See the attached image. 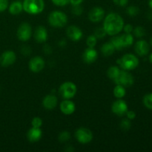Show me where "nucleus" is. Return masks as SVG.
Instances as JSON below:
<instances>
[{
    "instance_id": "2f4dec72",
    "label": "nucleus",
    "mask_w": 152,
    "mask_h": 152,
    "mask_svg": "<svg viewBox=\"0 0 152 152\" xmlns=\"http://www.w3.org/2000/svg\"><path fill=\"white\" fill-rule=\"evenodd\" d=\"M31 125H32L33 127L40 128L42 125V120L39 117H34L32 120V122H31Z\"/></svg>"
},
{
    "instance_id": "c85d7f7f",
    "label": "nucleus",
    "mask_w": 152,
    "mask_h": 152,
    "mask_svg": "<svg viewBox=\"0 0 152 152\" xmlns=\"http://www.w3.org/2000/svg\"><path fill=\"white\" fill-rule=\"evenodd\" d=\"M86 44L88 48H94L96 44V37L94 35L89 36L86 40Z\"/></svg>"
},
{
    "instance_id": "2eb2a0df",
    "label": "nucleus",
    "mask_w": 152,
    "mask_h": 152,
    "mask_svg": "<svg viewBox=\"0 0 152 152\" xmlns=\"http://www.w3.org/2000/svg\"><path fill=\"white\" fill-rule=\"evenodd\" d=\"M135 51L139 56H146L150 50V47L148 43L145 40H139L135 45Z\"/></svg>"
},
{
    "instance_id": "7c9ffc66",
    "label": "nucleus",
    "mask_w": 152,
    "mask_h": 152,
    "mask_svg": "<svg viewBox=\"0 0 152 152\" xmlns=\"http://www.w3.org/2000/svg\"><path fill=\"white\" fill-rule=\"evenodd\" d=\"M120 128L124 131H128L131 128V123L129 120V119H126L123 120L120 123Z\"/></svg>"
},
{
    "instance_id": "5701e85b",
    "label": "nucleus",
    "mask_w": 152,
    "mask_h": 152,
    "mask_svg": "<svg viewBox=\"0 0 152 152\" xmlns=\"http://www.w3.org/2000/svg\"><path fill=\"white\" fill-rule=\"evenodd\" d=\"M126 88L123 86L117 85L114 89V95L117 99H122L126 95Z\"/></svg>"
},
{
    "instance_id": "f03ea898",
    "label": "nucleus",
    "mask_w": 152,
    "mask_h": 152,
    "mask_svg": "<svg viewBox=\"0 0 152 152\" xmlns=\"http://www.w3.org/2000/svg\"><path fill=\"white\" fill-rule=\"evenodd\" d=\"M111 42L114 46L116 50H123L130 47L134 43V37L131 34H124L111 39Z\"/></svg>"
},
{
    "instance_id": "f704fd0d",
    "label": "nucleus",
    "mask_w": 152,
    "mask_h": 152,
    "mask_svg": "<svg viewBox=\"0 0 152 152\" xmlns=\"http://www.w3.org/2000/svg\"><path fill=\"white\" fill-rule=\"evenodd\" d=\"M73 13L74 15H77V16H80L82 13H83V8L79 5H74V7H73L72 10Z\"/></svg>"
},
{
    "instance_id": "9d476101",
    "label": "nucleus",
    "mask_w": 152,
    "mask_h": 152,
    "mask_svg": "<svg viewBox=\"0 0 152 152\" xmlns=\"http://www.w3.org/2000/svg\"><path fill=\"white\" fill-rule=\"evenodd\" d=\"M111 111L114 114L117 116H122L126 114L128 111L127 103L124 100L121 99H118L116 100L111 106Z\"/></svg>"
},
{
    "instance_id": "bb28decb",
    "label": "nucleus",
    "mask_w": 152,
    "mask_h": 152,
    "mask_svg": "<svg viewBox=\"0 0 152 152\" xmlns=\"http://www.w3.org/2000/svg\"><path fill=\"white\" fill-rule=\"evenodd\" d=\"M126 12L130 16H136L140 13V9L136 6H130L127 8Z\"/></svg>"
},
{
    "instance_id": "79ce46f5",
    "label": "nucleus",
    "mask_w": 152,
    "mask_h": 152,
    "mask_svg": "<svg viewBox=\"0 0 152 152\" xmlns=\"http://www.w3.org/2000/svg\"><path fill=\"white\" fill-rule=\"evenodd\" d=\"M151 45H152V37H151Z\"/></svg>"
},
{
    "instance_id": "7ed1b4c3",
    "label": "nucleus",
    "mask_w": 152,
    "mask_h": 152,
    "mask_svg": "<svg viewBox=\"0 0 152 152\" xmlns=\"http://www.w3.org/2000/svg\"><path fill=\"white\" fill-rule=\"evenodd\" d=\"M23 10L29 14H38L43 11L45 3L43 0H24Z\"/></svg>"
},
{
    "instance_id": "423d86ee",
    "label": "nucleus",
    "mask_w": 152,
    "mask_h": 152,
    "mask_svg": "<svg viewBox=\"0 0 152 152\" xmlns=\"http://www.w3.org/2000/svg\"><path fill=\"white\" fill-rule=\"evenodd\" d=\"M77 86L71 82H65L59 87V94L64 99H70L77 94Z\"/></svg>"
},
{
    "instance_id": "1a4fd4ad",
    "label": "nucleus",
    "mask_w": 152,
    "mask_h": 152,
    "mask_svg": "<svg viewBox=\"0 0 152 152\" xmlns=\"http://www.w3.org/2000/svg\"><path fill=\"white\" fill-rule=\"evenodd\" d=\"M31 34H32V28L28 23H22V25H20L16 33L18 39L22 42L28 41L31 38Z\"/></svg>"
},
{
    "instance_id": "a211bd4d",
    "label": "nucleus",
    "mask_w": 152,
    "mask_h": 152,
    "mask_svg": "<svg viewBox=\"0 0 152 152\" xmlns=\"http://www.w3.org/2000/svg\"><path fill=\"white\" fill-rule=\"evenodd\" d=\"M58 103L57 97L54 95H48L43 99L42 105L45 109L52 110L56 108Z\"/></svg>"
},
{
    "instance_id": "dca6fc26",
    "label": "nucleus",
    "mask_w": 152,
    "mask_h": 152,
    "mask_svg": "<svg viewBox=\"0 0 152 152\" xmlns=\"http://www.w3.org/2000/svg\"><path fill=\"white\" fill-rule=\"evenodd\" d=\"M98 53L94 48H88L85 50L83 55V59L84 62L87 64H91L97 59Z\"/></svg>"
},
{
    "instance_id": "20e7f679",
    "label": "nucleus",
    "mask_w": 152,
    "mask_h": 152,
    "mask_svg": "<svg viewBox=\"0 0 152 152\" xmlns=\"http://www.w3.org/2000/svg\"><path fill=\"white\" fill-rule=\"evenodd\" d=\"M117 62L120 65L122 69L126 71H132L135 69L139 65L138 58L132 53L125 54L117 61Z\"/></svg>"
},
{
    "instance_id": "aec40b11",
    "label": "nucleus",
    "mask_w": 152,
    "mask_h": 152,
    "mask_svg": "<svg viewBox=\"0 0 152 152\" xmlns=\"http://www.w3.org/2000/svg\"><path fill=\"white\" fill-rule=\"evenodd\" d=\"M42 132L40 128H35L32 127L29 131H28V134H27V137L30 142H38L42 137Z\"/></svg>"
},
{
    "instance_id": "b1692460",
    "label": "nucleus",
    "mask_w": 152,
    "mask_h": 152,
    "mask_svg": "<svg viewBox=\"0 0 152 152\" xmlns=\"http://www.w3.org/2000/svg\"><path fill=\"white\" fill-rule=\"evenodd\" d=\"M120 70L117 66H111L107 71V75L111 80H114L117 77V76L120 74Z\"/></svg>"
},
{
    "instance_id": "ddd939ff",
    "label": "nucleus",
    "mask_w": 152,
    "mask_h": 152,
    "mask_svg": "<svg viewBox=\"0 0 152 152\" xmlns=\"http://www.w3.org/2000/svg\"><path fill=\"white\" fill-rule=\"evenodd\" d=\"M67 36L72 41L77 42L80 40V39L83 37V31L78 27L75 26V25H71L69 26L67 29Z\"/></svg>"
},
{
    "instance_id": "c9c22d12",
    "label": "nucleus",
    "mask_w": 152,
    "mask_h": 152,
    "mask_svg": "<svg viewBox=\"0 0 152 152\" xmlns=\"http://www.w3.org/2000/svg\"><path fill=\"white\" fill-rule=\"evenodd\" d=\"M113 1L117 5L120 6V7H125L129 3V0H113Z\"/></svg>"
},
{
    "instance_id": "39448f33",
    "label": "nucleus",
    "mask_w": 152,
    "mask_h": 152,
    "mask_svg": "<svg viewBox=\"0 0 152 152\" xmlns=\"http://www.w3.org/2000/svg\"><path fill=\"white\" fill-rule=\"evenodd\" d=\"M48 22L50 26L54 28H62L68 22V17L63 12L56 10L50 13Z\"/></svg>"
},
{
    "instance_id": "a19ab883",
    "label": "nucleus",
    "mask_w": 152,
    "mask_h": 152,
    "mask_svg": "<svg viewBox=\"0 0 152 152\" xmlns=\"http://www.w3.org/2000/svg\"><path fill=\"white\" fill-rule=\"evenodd\" d=\"M149 60H150V62H151L152 63V53L151 55H150V57H149Z\"/></svg>"
},
{
    "instance_id": "f8f14e48",
    "label": "nucleus",
    "mask_w": 152,
    "mask_h": 152,
    "mask_svg": "<svg viewBox=\"0 0 152 152\" xmlns=\"http://www.w3.org/2000/svg\"><path fill=\"white\" fill-rule=\"evenodd\" d=\"M45 63L44 59L40 56H35L32 58L28 64L29 69L34 73H39L42 71L43 68H45Z\"/></svg>"
},
{
    "instance_id": "4468645a",
    "label": "nucleus",
    "mask_w": 152,
    "mask_h": 152,
    "mask_svg": "<svg viewBox=\"0 0 152 152\" xmlns=\"http://www.w3.org/2000/svg\"><path fill=\"white\" fill-rule=\"evenodd\" d=\"M105 16V10L100 7H95L90 10L88 18L91 22H99Z\"/></svg>"
},
{
    "instance_id": "72a5a7b5",
    "label": "nucleus",
    "mask_w": 152,
    "mask_h": 152,
    "mask_svg": "<svg viewBox=\"0 0 152 152\" xmlns=\"http://www.w3.org/2000/svg\"><path fill=\"white\" fill-rule=\"evenodd\" d=\"M8 7V0H0V12H3Z\"/></svg>"
},
{
    "instance_id": "6ab92c4d",
    "label": "nucleus",
    "mask_w": 152,
    "mask_h": 152,
    "mask_svg": "<svg viewBox=\"0 0 152 152\" xmlns=\"http://www.w3.org/2000/svg\"><path fill=\"white\" fill-rule=\"evenodd\" d=\"M34 38L37 42H44L48 39L47 29L44 26L37 27L34 32Z\"/></svg>"
},
{
    "instance_id": "412c9836",
    "label": "nucleus",
    "mask_w": 152,
    "mask_h": 152,
    "mask_svg": "<svg viewBox=\"0 0 152 152\" xmlns=\"http://www.w3.org/2000/svg\"><path fill=\"white\" fill-rule=\"evenodd\" d=\"M23 10V5L22 3L19 1H15L10 4L9 7V12L12 15L19 14Z\"/></svg>"
},
{
    "instance_id": "cd10ccee",
    "label": "nucleus",
    "mask_w": 152,
    "mask_h": 152,
    "mask_svg": "<svg viewBox=\"0 0 152 152\" xmlns=\"http://www.w3.org/2000/svg\"><path fill=\"white\" fill-rule=\"evenodd\" d=\"M71 138V134L68 132H62L59 135V140L61 142H65L69 140Z\"/></svg>"
},
{
    "instance_id": "0eeeda50",
    "label": "nucleus",
    "mask_w": 152,
    "mask_h": 152,
    "mask_svg": "<svg viewBox=\"0 0 152 152\" xmlns=\"http://www.w3.org/2000/svg\"><path fill=\"white\" fill-rule=\"evenodd\" d=\"M114 80L116 84L123 86V87H130L134 82L133 76L126 70H120L119 75Z\"/></svg>"
},
{
    "instance_id": "f257e3e1",
    "label": "nucleus",
    "mask_w": 152,
    "mask_h": 152,
    "mask_svg": "<svg viewBox=\"0 0 152 152\" xmlns=\"http://www.w3.org/2000/svg\"><path fill=\"white\" fill-rule=\"evenodd\" d=\"M124 21L119 14L111 13L105 17L103 23V28L107 34L110 36H116L123 30Z\"/></svg>"
},
{
    "instance_id": "a878e982",
    "label": "nucleus",
    "mask_w": 152,
    "mask_h": 152,
    "mask_svg": "<svg viewBox=\"0 0 152 152\" xmlns=\"http://www.w3.org/2000/svg\"><path fill=\"white\" fill-rule=\"evenodd\" d=\"M134 34L135 37L137 38H141V37H144L145 35V31L142 26H137L135 28V29L133 30Z\"/></svg>"
},
{
    "instance_id": "6e6552de",
    "label": "nucleus",
    "mask_w": 152,
    "mask_h": 152,
    "mask_svg": "<svg viewBox=\"0 0 152 152\" xmlns=\"http://www.w3.org/2000/svg\"><path fill=\"white\" fill-rule=\"evenodd\" d=\"M75 137L79 142L82 144H86L92 140L93 134L91 132L90 129L82 127L77 129L75 133Z\"/></svg>"
},
{
    "instance_id": "e433bc0d",
    "label": "nucleus",
    "mask_w": 152,
    "mask_h": 152,
    "mask_svg": "<svg viewBox=\"0 0 152 152\" xmlns=\"http://www.w3.org/2000/svg\"><path fill=\"white\" fill-rule=\"evenodd\" d=\"M123 29H124V31L126 34H131L132 32H133L134 28L132 25L128 24V25H125V26L123 27Z\"/></svg>"
},
{
    "instance_id": "c756f323",
    "label": "nucleus",
    "mask_w": 152,
    "mask_h": 152,
    "mask_svg": "<svg viewBox=\"0 0 152 152\" xmlns=\"http://www.w3.org/2000/svg\"><path fill=\"white\" fill-rule=\"evenodd\" d=\"M106 34H106V32H105V29H104L103 27H102V28H98L95 31L94 36L96 37V39L97 38L102 39V38H104Z\"/></svg>"
},
{
    "instance_id": "ea45409f",
    "label": "nucleus",
    "mask_w": 152,
    "mask_h": 152,
    "mask_svg": "<svg viewBox=\"0 0 152 152\" xmlns=\"http://www.w3.org/2000/svg\"><path fill=\"white\" fill-rule=\"evenodd\" d=\"M148 5L152 9V0H149V1H148Z\"/></svg>"
},
{
    "instance_id": "393cba45",
    "label": "nucleus",
    "mask_w": 152,
    "mask_h": 152,
    "mask_svg": "<svg viewBox=\"0 0 152 152\" xmlns=\"http://www.w3.org/2000/svg\"><path fill=\"white\" fill-rule=\"evenodd\" d=\"M143 104L147 108L152 110V93L145 95L143 97Z\"/></svg>"
},
{
    "instance_id": "4be33fe9",
    "label": "nucleus",
    "mask_w": 152,
    "mask_h": 152,
    "mask_svg": "<svg viewBox=\"0 0 152 152\" xmlns=\"http://www.w3.org/2000/svg\"><path fill=\"white\" fill-rule=\"evenodd\" d=\"M115 50V48H114V46L113 45V44L111 42L105 43L102 46V48H101V51H102V54L105 56H111L114 53Z\"/></svg>"
},
{
    "instance_id": "4c0bfd02",
    "label": "nucleus",
    "mask_w": 152,
    "mask_h": 152,
    "mask_svg": "<svg viewBox=\"0 0 152 152\" xmlns=\"http://www.w3.org/2000/svg\"><path fill=\"white\" fill-rule=\"evenodd\" d=\"M126 115L129 120H134L136 117V113L134 111H128Z\"/></svg>"
},
{
    "instance_id": "f3484780",
    "label": "nucleus",
    "mask_w": 152,
    "mask_h": 152,
    "mask_svg": "<svg viewBox=\"0 0 152 152\" xmlns=\"http://www.w3.org/2000/svg\"><path fill=\"white\" fill-rule=\"evenodd\" d=\"M60 110L65 115H71L75 111V104L70 99H66L62 101L60 104Z\"/></svg>"
},
{
    "instance_id": "9b49d317",
    "label": "nucleus",
    "mask_w": 152,
    "mask_h": 152,
    "mask_svg": "<svg viewBox=\"0 0 152 152\" xmlns=\"http://www.w3.org/2000/svg\"><path fill=\"white\" fill-rule=\"evenodd\" d=\"M16 59V53L12 50H6L0 56V65L3 67H8L13 65Z\"/></svg>"
},
{
    "instance_id": "473e14b6",
    "label": "nucleus",
    "mask_w": 152,
    "mask_h": 152,
    "mask_svg": "<svg viewBox=\"0 0 152 152\" xmlns=\"http://www.w3.org/2000/svg\"><path fill=\"white\" fill-rule=\"evenodd\" d=\"M51 1L55 5L59 6V7L67 5L70 2V0H51Z\"/></svg>"
},
{
    "instance_id": "58836bf2",
    "label": "nucleus",
    "mask_w": 152,
    "mask_h": 152,
    "mask_svg": "<svg viewBox=\"0 0 152 152\" xmlns=\"http://www.w3.org/2000/svg\"><path fill=\"white\" fill-rule=\"evenodd\" d=\"M83 1V0H70V2L73 4V5H79L81 4Z\"/></svg>"
}]
</instances>
